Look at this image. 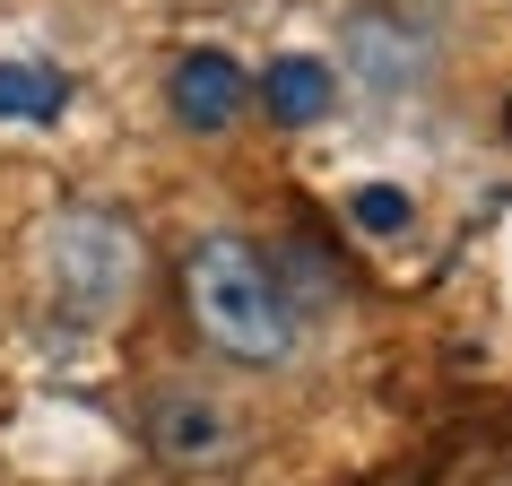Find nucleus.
I'll list each match as a JSON object with an SVG mask.
<instances>
[{
  "instance_id": "nucleus-4",
  "label": "nucleus",
  "mask_w": 512,
  "mask_h": 486,
  "mask_svg": "<svg viewBox=\"0 0 512 486\" xmlns=\"http://www.w3.org/2000/svg\"><path fill=\"white\" fill-rule=\"evenodd\" d=\"M148 452L174 460V469H217V460L243 452V426H235V408H226V400L174 382V391L148 400Z\"/></svg>"
},
{
  "instance_id": "nucleus-6",
  "label": "nucleus",
  "mask_w": 512,
  "mask_h": 486,
  "mask_svg": "<svg viewBox=\"0 0 512 486\" xmlns=\"http://www.w3.org/2000/svg\"><path fill=\"white\" fill-rule=\"evenodd\" d=\"M261 105H270L287 131H313V122L339 105V70L313 61V53H278L270 70H261Z\"/></svg>"
},
{
  "instance_id": "nucleus-3",
  "label": "nucleus",
  "mask_w": 512,
  "mask_h": 486,
  "mask_svg": "<svg viewBox=\"0 0 512 486\" xmlns=\"http://www.w3.org/2000/svg\"><path fill=\"white\" fill-rule=\"evenodd\" d=\"M339 61H348V79L365 96H408L434 70V35H426V18H408V9L382 0V9H356L339 27Z\"/></svg>"
},
{
  "instance_id": "nucleus-8",
  "label": "nucleus",
  "mask_w": 512,
  "mask_h": 486,
  "mask_svg": "<svg viewBox=\"0 0 512 486\" xmlns=\"http://www.w3.org/2000/svg\"><path fill=\"white\" fill-rule=\"evenodd\" d=\"M348 217L365 226V235H408V217H417V200H408L400 183H365L348 200Z\"/></svg>"
},
{
  "instance_id": "nucleus-9",
  "label": "nucleus",
  "mask_w": 512,
  "mask_h": 486,
  "mask_svg": "<svg viewBox=\"0 0 512 486\" xmlns=\"http://www.w3.org/2000/svg\"><path fill=\"white\" fill-rule=\"evenodd\" d=\"M504 131H512V113H504Z\"/></svg>"
},
{
  "instance_id": "nucleus-5",
  "label": "nucleus",
  "mask_w": 512,
  "mask_h": 486,
  "mask_svg": "<svg viewBox=\"0 0 512 486\" xmlns=\"http://www.w3.org/2000/svg\"><path fill=\"white\" fill-rule=\"evenodd\" d=\"M243 96H252V79H243L226 53H183L174 79H165V105H174L183 131H226V122L243 113Z\"/></svg>"
},
{
  "instance_id": "nucleus-2",
  "label": "nucleus",
  "mask_w": 512,
  "mask_h": 486,
  "mask_svg": "<svg viewBox=\"0 0 512 486\" xmlns=\"http://www.w3.org/2000/svg\"><path fill=\"white\" fill-rule=\"evenodd\" d=\"M44 287L61 322H113L139 287V235L113 209H61L44 226Z\"/></svg>"
},
{
  "instance_id": "nucleus-1",
  "label": "nucleus",
  "mask_w": 512,
  "mask_h": 486,
  "mask_svg": "<svg viewBox=\"0 0 512 486\" xmlns=\"http://www.w3.org/2000/svg\"><path fill=\"white\" fill-rule=\"evenodd\" d=\"M183 304L200 339L235 365H287L296 356V296L278 287V270L243 235H200L183 252Z\"/></svg>"
},
{
  "instance_id": "nucleus-7",
  "label": "nucleus",
  "mask_w": 512,
  "mask_h": 486,
  "mask_svg": "<svg viewBox=\"0 0 512 486\" xmlns=\"http://www.w3.org/2000/svg\"><path fill=\"white\" fill-rule=\"evenodd\" d=\"M70 113V79L53 61H0V122H61Z\"/></svg>"
}]
</instances>
